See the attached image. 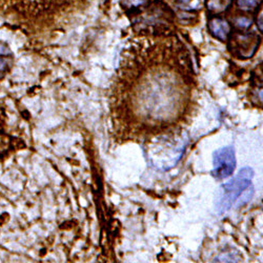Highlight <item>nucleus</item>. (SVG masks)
<instances>
[{
	"instance_id": "nucleus-2",
	"label": "nucleus",
	"mask_w": 263,
	"mask_h": 263,
	"mask_svg": "<svg viewBox=\"0 0 263 263\" xmlns=\"http://www.w3.org/2000/svg\"><path fill=\"white\" fill-rule=\"evenodd\" d=\"M253 176V168L245 167L240 170L233 179L220 186L216 199V211L219 214H223L232 208L239 196L251 185Z\"/></svg>"
},
{
	"instance_id": "nucleus-5",
	"label": "nucleus",
	"mask_w": 263,
	"mask_h": 263,
	"mask_svg": "<svg viewBox=\"0 0 263 263\" xmlns=\"http://www.w3.org/2000/svg\"><path fill=\"white\" fill-rule=\"evenodd\" d=\"M14 63V56L6 42L0 41V80L4 79L11 71Z\"/></svg>"
},
{
	"instance_id": "nucleus-8",
	"label": "nucleus",
	"mask_w": 263,
	"mask_h": 263,
	"mask_svg": "<svg viewBox=\"0 0 263 263\" xmlns=\"http://www.w3.org/2000/svg\"><path fill=\"white\" fill-rule=\"evenodd\" d=\"M262 0H237L238 6L243 10H252L259 6Z\"/></svg>"
},
{
	"instance_id": "nucleus-10",
	"label": "nucleus",
	"mask_w": 263,
	"mask_h": 263,
	"mask_svg": "<svg viewBox=\"0 0 263 263\" xmlns=\"http://www.w3.org/2000/svg\"><path fill=\"white\" fill-rule=\"evenodd\" d=\"M182 3H189V2H191V0H181Z\"/></svg>"
},
{
	"instance_id": "nucleus-3",
	"label": "nucleus",
	"mask_w": 263,
	"mask_h": 263,
	"mask_svg": "<svg viewBox=\"0 0 263 263\" xmlns=\"http://www.w3.org/2000/svg\"><path fill=\"white\" fill-rule=\"evenodd\" d=\"M236 167L235 149L233 146H227L218 149L213 155L212 176L216 179H224L233 174Z\"/></svg>"
},
{
	"instance_id": "nucleus-6",
	"label": "nucleus",
	"mask_w": 263,
	"mask_h": 263,
	"mask_svg": "<svg viewBox=\"0 0 263 263\" xmlns=\"http://www.w3.org/2000/svg\"><path fill=\"white\" fill-rule=\"evenodd\" d=\"M209 30L211 34L221 41H226L230 34V26L226 20L220 18H214L210 21Z\"/></svg>"
},
{
	"instance_id": "nucleus-1",
	"label": "nucleus",
	"mask_w": 263,
	"mask_h": 263,
	"mask_svg": "<svg viewBox=\"0 0 263 263\" xmlns=\"http://www.w3.org/2000/svg\"><path fill=\"white\" fill-rule=\"evenodd\" d=\"M92 0H0V11L26 25L51 26L89 8Z\"/></svg>"
},
{
	"instance_id": "nucleus-9",
	"label": "nucleus",
	"mask_w": 263,
	"mask_h": 263,
	"mask_svg": "<svg viewBox=\"0 0 263 263\" xmlns=\"http://www.w3.org/2000/svg\"><path fill=\"white\" fill-rule=\"evenodd\" d=\"M128 2L132 7H139L145 2V0H128Z\"/></svg>"
},
{
	"instance_id": "nucleus-7",
	"label": "nucleus",
	"mask_w": 263,
	"mask_h": 263,
	"mask_svg": "<svg viewBox=\"0 0 263 263\" xmlns=\"http://www.w3.org/2000/svg\"><path fill=\"white\" fill-rule=\"evenodd\" d=\"M229 3L230 0H210L208 8L214 11H221L227 8Z\"/></svg>"
},
{
	"instance_id": "nucleus-4",
	"label": "nucleus",
	"mask_w": 263,
	"mask_h": 263,
	"mask_svg": "<svg viewBox=\"0 0 263 263\" xmlns=\"http://www.w3.org/2000/svg\"><path fill=\"white\" fill-rule=\"evenodd\" d=\"M19 142L15 137L0 130V162L6 160L13 152L20 147Z\"/></svg>"
}]
</instances>
